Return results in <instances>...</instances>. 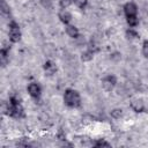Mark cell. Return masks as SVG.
I'll return each instance as SVG.
<instances>
[{
  "label": "cell",
  "instance_id": "cell-1",
  "mask_svg": "<svg viewBox=\"0 0 148 148\" xmlns=\"http://www.w3.org/2000/svg\"><path fill=\"white\" fill-rule=\"evenodd\" d=\"M64 101L68 106H72V108H76L80 105V96L75 90H71V89L66 90Z\"/></svg>",
  "mask_w": 148,
  "mask_h": 148
},
{
  "label": "cell",
  "instance_id": "cell-2",
  "mask_svg": "<svg viewBox=\"0 0 148 148\" xmlns=\"http://www.w3.org/2000/svg\"><path fill=\"white\" fill-rule=\"evenodd\" d=\"M22 111L23 110H22V106L18 103V101L15 97H12L10 103L8 105V109H7V113L9 116H13V117H20L22 114Z\"/></svg>",
  "mask_w": 148,
  "mask_h": 148
},
{
  "label": "cell",
  "instance_id": "cell-3",
  "mask_svg": "<svg viewBox=\"0 0 148 148\" xmlns=\"http://www.w3.org/2000/svg\"><path fill=\"white\" fill-rule=\"evenodd\" d=\"M9 37H10V40L16 43L20 40L21 38V31H20V28L18 25L15 23V22H12L9 24Z\"/></svg>",
  "mask_w": 148,
  "mask_h": 148
},
{
  "label": "cell",
  "instance_id": "cell-4",
  "mask_svg": "<svg viewBox=\"0 0 148 148\" xmlns=\"http://www.w3.org/2000/svg\"><path fill=\"white\" fill-rule=\"evenodd\" d=\"M103 88L106 90V91H111L116 84V79L114 76H106L104 80H103Z\"/></svg>",
  "mask_w": 148,
  "mask_h": 148
},
{
  "label": "cell",
  "instance_id": "cell-5",
  "mask_svg": "<svg viewBox=\"0 0 148 148\" xmlns=\"http://www.w3.org/2000/svg\"><path fill=\"white\" fill-rule=\"evenodd\" d=\"M125 9V14H126V17H131V16H136V6L132 2H128L125 5L124 7Z\"/></svg>",
  "mask_w": 148,
  "mask_h": 148
},
{
  "label": "cell",
  "instance_id": "cell-6",
  "mask_svg": "<svg viewBox=\"0 0 148 148\" xmlns=\"http://www.w3.org/2000/svg\"><path fill=\"white\" fill-rule=\"evenodd\" d=\"M28 91H29V94H30L32 97H35V98L39 97V95H40V88H39V86L36 84V83H31V84H29V87H28Z\"/></svg>",
  "mask_w": 148,
  "mask_h": 148
},
{
  "label": "cell",
  "instance_id": "cell-7",
  "mask_svg": "<svg viewBox=\"0 0 148 148\" xmlns=\"http://www.w3.org/2000/svg\"><path fill=\"white\" fill-rule=\"evenodd\" d=\"M59 18L61 20V22H64L65 24H67L69 21H71V14L66 10H62L59 13Z\"/></svg>",
  "mask_w": 148,
  "mask_h": 148
},
{
  "label": "cell",
  "instance_id": "cell-8",
  "mask_svg": "<svg viewBox=\"0 0 148 148\" xmlns=\"http://www.w3.org/2000/svg\"><path fill=\"white\" fill-rule=\"evenodd\" d=\"M66 32H67L71 37H73V38L77 37V35H79V31H77V29H76L74 25H67V28H66Z\"/></svg>",
  "mask_w": 148,
  "mask_h": 148
},
{
  "label": "cell",
  "instance_id": "cell-9",
  "mask_svg": "<svg viewBox=\"0 0 148 148\" xmlns=\"http://www.w3.org/2000/svg\"><path fill=\"white\" fill-rule=\"evenodd\" d=\"M131 106H132V109H133L134 111H136V112H140V111L143 110V104H142L141 101H133V102L131 103Z\"/></svg>",
  "mask_w": 148,
  "mask_h": 148
},
{
  "label": "cell",
  "instance_id": "cell-10",
  "mask_svg": "<svg viewBox=\"0 0 148 148\" xmlns=\"http://www.w3.org/2000/svg\"><path fill=\"white\" fill-rule=\"evenodd\" d=\"M44 69L46 71V73L49 74H53L56 72V66L51 62V61H46L45 65H44Z\"/></svg>",
  "mask_w": 148,
  "mask_h": 148
},
{
  "label": "cell",
  "instance_id": "cell-11",
  "mask_svg": "<svg viewBox=\"0 0 148 148\" xmlns=\"http://www.w3.org/2000/svg\"><path fill=\"white\" fill-rule=\"evenodd\" d=\"M1 12H2V14H3V15L9 14V7H8V6H7V3L5 2V0H2V1H1Z\"/></svg>",
  "mask_w": 148,
  "mask_h": 148
},
{
  "label": "cell",
  "instance_id": "cell-12",
  "mask_svg": "<svg viewBox=\"0 0 148 148\" xmlns=\"http://www.w3.org/2000/svg\"><path fill=\"white\" fill-rule=\"evenodd\" d=\"M121 114H123V112H121V110H120V109H114V110H112V111H111V116H112L113 118H116V119L120 118V117H121Z\"/></svg>",
  "mask_w": 148,
  "mask_h": 148
},
{
  "label": "cell",
  "instance_id": "cell-13",
  "mask_svg": "<svg viewBox=\"0 0 148 148\" xmlns=\"http://www.w3.org/2000/svg\"><path fill=\"white\" fill-rule=\"evenodd\" d=\"M90 59H92V52H91V51H87V52H84V53L82 54V60L88 61V60H90Z\"/></svg>",
  "mask_w": 148,
  "mask_h": 148
},
{
  "label": "cell",
  "instance_id": "cell-14",
  "mask_svg": "<svg viewBox=\"0 0 148 148\" xmlns=\"http://www.w3.org/2000/svg\"><path fill=\"white\" fill-rule=\"evenodd\" d=\"M127 22L130 25H136L138 18H136V16H131V17H127Z\"/></svg>",
  "mask_w": 148,
  "mask_h": 148
},
{
  "label": "cell",
  "instance_id": "cell-15",
  "mask_svg": "<svg viewBox=\"0 0 148 148\" xmlns=\"http://www.w3.org/2000/svg\"><path fill=\"white\" fill-rule=\"evenodd\" d=\"M74 2H75V5H76L77 7H80V8H83V7L87 5V0H74Z\"/></svg>",
  "mask_w": 148,
  "mask_h": 148
},
{
  "label": "cell",
  "instance_id": "cell-16",
  "mask_svg": "<svg viewBox=\"0 0 148 148\" xmlns=\"http://www.w3.org/2000/svg\"><path fill=\"white\" fill-rule=\"evenodd\" d=\"M127 37H128V38H131V39H135V38H138L139 36H138V34H136L135 31L130 30V31H127Z\"/></svg>",
  "mask_w": 148,
  "mask_h": 148
},
{
  "label": "cell",
  "instance_id": "cell-17",
  "mask_svg": "<svg viewBox=\"0 0 148 148\" xmlns=\"http://www.w3.org/2000/svg\"><path fill=\"white\" fill-rule=\"evenodd\" d=\"M142 53L148 57V42H145L143 43V46H142Z\"/></svg>",
  "mask_w": 148,
  "mask_h": 148
},
{
  "label": "cell",
  "instance_id": "cell-18",
  "mask_svg": "<svg viewBox=\"0 0 148 148\" xmlns=\"http://www.w3.org/2000/svg\"><path fill=\"white\" fill-rule=\"evenodd\" d=\"M69 3H71V0H60V6H61L62 8L68 7Z\"/></svg>",
  "mask_w": 148,
  "mask_h": 148
},
{
  "label": "cell",
  "instance_id": "cell-19",
  "mask_svg": "<svg viewBox=\"0 0 148 148\" xmlns=\"http://www.w3.org/2000/svg\"><path fill=\"white\" fill-rule=\"evenodd\" d=\"M95 146H96V147H101V146H105V147H109L110 145H109L108 142H105V141H102V140H99V141H97V142L95 143Z\"/></svg>",
  "mask_w": 148,
  "mask_h": 148
}]
</instances>
